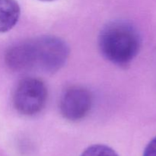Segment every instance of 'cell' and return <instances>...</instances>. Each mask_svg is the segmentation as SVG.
I'll use <instances>...</instances> for the list:
<instances>
[{
  "mask_svg": "<svg viewBox=\"0 0 156 156\" xmlns=\"http://www.w3.org/2000/svg\"><path fill=\"white\" fill-rule=\"evenodd\" d=\"M143 156H156V137L152 139L146 146Z\"/></svg>",
  "mask_w": 156,
  "mask_h": 156,
  "instance_id": "obj_7",
  "label": "cell"
},
{
  "mask_svg": "<svg viewBox=\"0 0 156 156\" xmlns=\"http://www.w3.org/2000/svg\"><path fill=\"white\" fill-rule=\"evenodd\" d=\"M92 102V95L87 88L74 85L62 93L59 101V110L66 120L79 121L88 115Z\"/></svg>",
  "mask_w": 156,
  "mask_h": 156,
  "instance_id": "obj_4",
  "label": "cell"
},
{
  "mask_svg": "<svg viewBox=\"0 0 156 156\" xmlns=\"http://www.w3.org/2000/svg\"><path fill=\"white\" fill-rule=\"evenodd\" d=\"M81 156H119L118 154L108 146L101 144L93 145L87 148Z\"/></svg>",
  "mask_w": 156,
  "mask_h": 156,
  "instance_id": "obj_6",
  "label": "cell"
},
{
  "mask_svg": "<svg viewBox=\"0 0 156 156\" xmlns=\"http://www.w3.org/2000/svg\"><path fill=\"white\" fill-rule=\"evenodd\" d=\"M39 1H42V2H51V1H53V0H39Z\"/></svg>",
  "mask_w": 156,
  "mask_h": 156,
  "instance_id": "obj_8",
  "label": "cell"
},
{
  "mask_svg": "<svg viewBox=\"0 0 156 156\" xmlns=\"http://www.w3.org/2000/svg\"><path fill=\"white\" fill-rule=\"evenodd\" d=\"M47 100V89L40 79L26 77L17 85L13 95L15 110L24 116H34L41 112Z\"/></svg>",
  "mask_w": 156,
  "mask_h": 156,
  "instance_id": "obj_3",
  "label": "cell"
},
{
  "mask_svg": "<svg viewBox=\"0 0 156 156\" xmlns=\"http://www.w3.org/2000/svg\"><path fill=\"white\" fill-rule=\"evenodd\" d=\"M21 9L16 0H0V33L13 28L19 20Z\"/></svg>",
  "mask_w": 156,
  "mask_h": 156,
  "instance_id": "obj_5",
  "label": "cell"
},
{
  "mask_svg": "<svg viewBox=\"0 0 156 156\" xmlns=\"http://www.w3.org/2000/svg\"><path fill=\"white\" fill-rule=\"evenodd\" d=\"M99 48L107 59L117 66H127L138 54L140 34L133 25L125 21L107 24L99 36Z\"/></svg>",
  "mask_w": 156,
  "mask_h": 156,
  "instance_id": "obj_2",
  "label": "cell"
},
{
  "mask_svg": "<svg viewBox=\"0 0 156 156\" xmlns=\"http://www.w3.org/2000/svg\"><path fill=\"white\" fill-rule=\"evenodd\" d=\"M69 55L68 45L57 37L43 36L18 44V58L23 71L36 69L55 73L65 65Z\"/></svg>",
  "mask_w": 156,
  "mask_h": 156,
  "instance_id": "obj_1",
  "label": "cell"
}]
</instances>
